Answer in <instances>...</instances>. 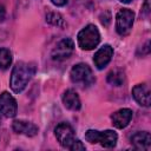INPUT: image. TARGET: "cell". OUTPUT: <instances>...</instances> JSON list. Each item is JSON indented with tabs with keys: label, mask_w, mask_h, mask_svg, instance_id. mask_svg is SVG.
Here are the masks:
<instances>
[{
	"label": "cell",
	"mask_w": 151,
	"mask_h": 151,
	"mask_svg": "<svg viewBox=\"0 0 151 151\" xmlns=\"http://www.w3.org/2000/svg\"><path fill=\"white\" fill-rule=\"evenodd\" d=\"M120 2H123V4H130L131 1H133V0H119Z\"/></svg>",
	"instance_id": "obj_23"
},
{
	"label": "cell",
	"mask_w": 151,
	"mask_h": 151,
	"mask_svg": "<svg viewBox=\"0 0 151 151\" xmlns=\"http://www.w3.org/2000/svg\"><path fill=\"white\" fill-rule=\"evenodd\" d=\"M98 138H99V131L97 130H87L85 133V139L91 144L98 143Z\"/></svg>",
	"instance_id": "obj_18"
},
{
	"label": "cell",
	"mask_w": 151,
	"mask_h": 151,
	"mask_svg": "<svg viewBox=\"0 0 151 151\" xmlns=\"http://www.w3.org/2000/svg\"><path fill=\"white\" fill-rule=\"evenodd\" d=\"M18 105L17 100L8 92H2L0 94V113L7 118H12L17 114Z\"/></svg>",
	"instance_id": "obj_7"
},
{
	"label": "cell",
	"mask_w": 151,
	"mask_h": 151,
	"mask_svg": "<svg viewBox=\"0 0 151 151\" xmlns=\"http://www.w3.org/2000/svg\"><path fill=\"white\" fill-rule=\"evenodd\" d=\"M12 63V53L7 48H0V70H6Z\"/></svg>",
	"instance_id": "obj_17"
},
{
	"label": "cell",
	"mask_w": 151,
	"mask_h": 151,
	"mask_svg": "<svg viewBox=\"0 0 151 151\" xmlns=\"http://www.w3.org/2000/svg\"><path fill=\"white\" fill-rule=\"evenodd\" d=\"M63 104L66 109L68 110H72V111H78L81 106L80 104V99H79V96L78 93L72 90V88H68L64 92L63 94Z\"/></svg>",
	"instance_id": "obj_13"
},
{
	"label": "cell",
	"mask_w": 151,
	"mask_h": 151,
	"mask_svg": "<svg viewBox=\"0 0 151 151\" xmlns=\"http://www.w3.org/2000/svg\"><path fill=\"white\" fill-rule=\"evenodd\" d=\"M149 1H150V0H145V1H144V6H143V13H144V14H146V15L150 13V6H149Z\"/></svg>",
	"instance_id": "obj_21"
},
{
	"label": "cell",
	"mask_w": 151,
	"mask_h": 151,
	"mask_svg": "<svg viewBox=\"0 0 151 151\" xmlns=\"http://www.w3.org/2000/svg\"><path fill=\"white\" fill-rule=\"evenodd\" d=\"M72 83L77 84L80 87H90L96 83V78L92 73L91 67L87 64L79 63L74 65L70 73Z\"/></svg>",
	"instance_id": "obj_2"
},
{
	"label": "cell",
	"mask_w": 151,
	"mask_h": 151,
	"mask_svg": "<svg viewBox=\"0 0 151 151\" xmlns=\"http://www.w3.org/2000/svg\"><path fill=\"white\" fill-rule=\"evenodd\" d=\"M35 65L33 63H25V61H18L11 73L9 85L13 92L20 93L25 90L28 81L35 73Z\"/></svg>",
	"instance_id": "obj_1"
},
{
	"label": "cell",
	"mask_w": 151,
	"mask_h": 151,
	"mask_svg": "<svg viewBox=\"0 0 151 151\" xmlns=\"http://www.w3.org/2000/svg\"><path fill=\"white\" fill-rule=\"evenodd\" d=\"M73 50H74L73 40L70 38H64L55 45V47L53 48V51L51 53V57L53 60L61 61V60L70 58V55L73 53Z\"/></svg>",
	"instance_id": "obj_6"
},
{
	"label": "cell",
	"mask_w": 151,
	"mask_h": 151,
	"mask_svg": "<svg viewBox=\"0 0 151 151\" xmlns=\"http://www.w3.org/2000/svg\"><path fill=\"white\" fill-rule=\"evenodd\" d=\"M12 129L14 132L20 133V134H25L27 137H33L35 134H38V126L34 125L31 122H26V120H21V119H17L12 123Z\"/></svg>",
	"instance_id": "obj_11"
},
{
	"label": "cell",
	"mask_w": 151,
	"mask_h": 151,
	"mask_svg": "<svg viewBox=\"0 0 151 151\" xmlns=\"http://www.w3.org/2000/svg\"><path fill=\"white\" fill-rule=\"evenodd\" d=\"M132 116H133L132 110H130V109H120V110H118V111H116V112H113L111 114V120H112V124L117 129H124L131 122Z\"/></svg>",
	"instance_id": "obj_10"
},
{
	"label": "cell",
	"mask_w": 151,
	"mask_h": 151,
	"mask_svg": "<svg viewBox=\"0 0 151 151\" xmlns=\"http://www.w3.org/2000/svg\"><path fill=\"white\" fill-rule=\"evenodd\" d=\"M67 1H68V0H51V2H52L54 6H58V7H61V6L66 5Z\"/></svg>",
	"instance_id": "obj_20"
},
{
	"label": "cell",
	"mask_w": 151,
	"mask_h": 151,
	"mask_svg": "<svg viewBox=\"0 0 151 151\" xmlns=\"http://www.w3.org/2000/svg\"><path fill=\"white\" fill-rule=\"evenodd\" d=\"M134 21V13L129 8H122L116 15V31L119 35L125 37L130 34Z\"/></svg>",
	"instance_id": "obj_4"
},
{
	"label": "cell",
	"mask_w": 151,
	"mask_h": 151,
	"mask_svg": "<svg viewBox=\"0 0 151 151\" xmlns=\"http://www.w3.org/2000/svg\"><path fill=\"white\" fill-rule=\"evenodd\" d=\"M46 21L53 26H57V27H65L66 26V22L64 20V18L57 13V12H50L47 13L46 15Z\"/></svg>",
	"instance_id": "obj_16"
},
{
	"label": "cell",
	"mask_w": 151,
	"mask_h": 151,
	"mask_svg": "<svg viewBox=\"0 0 151 151\" xmlns=\"http://www.w3.org/2000/svg\"><path fill=\"white\" fill-rule=\"evenodd\" d=\"M132 96L134 100L144 107L150 106V87L146 84H138L132 88Z\"/></svg>",
	"instance_id": "obj_9"
},
{
	"label": "cell",
	"mask_w": 151,
	"mask_h": 151,
	"mask_svg": "<svg viewBox=\"0 0 151 151\" xmlns=\"http://www.w3.org/2000/svg\"><path fill=\"white\" fill-rule=\"evenodd\" d=\"M117 139H118V136L112 130L99 131L98 143H100V145L104 146V147H113V146H116Z\"/></svg>",
	"instance_id": "obj_14"
},
{
	"label": "cell",
	"mask_w": 151,
	"mask_h": 151,
	"mask_svg": "<svg viewBox=\"0 0 151 151\" xmlns=\"http://www.w3.org/2000/svg\"><path fill=\"white\" fill-rule=\"evenodd\" d=\"M112 57H113V48H112V46L109 45V44H105L94 53L93 63H94V65H96V67L98 70H103L111 61Z\"/></svg>",
	"instance_id": "obj_8"
},
{
	"label": "cell",
	"mask_w": 151,
	"mask_h": 151,
	"mask_svg": "<svg viewBox=\"0 0 151 151\" xmlns=\"http://www.w3.org/2000/svg\"><path fill=\"white\" fill-rule=\"evenodd\" d=\"M78 45L81 50L90 51L98 46L100 41V34L98 28L94 25H87L85 26L79 33H78Z\"/></svg>",
	"instance_id": "obj_3"
},
{
	"label": "cell",
	"mask_w": 151,
	"mask_h": 151,
	"mask_svg": "<svg viewBox=\"0 0 151 151\" xmlns=\"http://www.w3.org/2000/svg\"><path fill=\"white\" fill-rule=\"evenodd\" d=\"M124 80H125V73L119 68L112 70L107 74V83L113 86H122L124 84Z\"/></svg>",
	"instance_id": "obj_15"
},
{
	"label": "cell",
	"mask_w": 151,
	"mask_h": 151,
	"mask_svg": "<svg viewBox=\"0 0 151 151\" xmlns=\"http://www.w3.org/2000/svg\"><path fill=\"white\" fill-rule=\"evenodd\" d=\"M68 149H70L71 151H83V150H85L86 147H85V145H84L79 139H74L73 143L70 145Z\"/></svg>",
	"instance_id": "obj_19"
},
{
	"label": "cell",
	"mask_w": 151,
	"mask_h": 151,
	"mask_svg": "<svg viewBox=\"0 0 151 151\" xmlns=\"http://www.w3.org/2000/svg\"><path fill=\"white\" fill-rule=\"evenodd\" d=\"M131 140V144L133 145L134 149L137 150H150V146H151V136H150V132L147 131H139V132H136L131 136L130 138Z\"/></svg>",
	"instance_id": "obj_12"
},
{
	"label": "cell",
	"mask_w": 151,
	"mask_h": 151,
	"mask_svg": "<svg viewBox=\"0 0 151 151\" xmlns=\"http://www.w3.org/2000/svg\"><path fill=\"white\" fill-rule=\"evenodd\" d=\"M5 17H6V11H5V7H4V6L0 4V22H1V21H4Z\"/></svg>",
	"instance_id": "obj_22"
},
{
	"label": "cell",
	"mask_w": 151,
	"mask_h": 151,
	"mask_svg": "<svg viewBox=\"0 0 151 151\" xmlns=\"http://www.w3.org/2000/svg\"><path fill=\"white\" fill-rule=\"evenodd\" d=\"M54 134H55L59 144L66 149H68L70 145L76 139L74 138V131L68 123H59L54 129Z\"/></svg>",
	"instance_id": "obj_5"
}]
</instances>
